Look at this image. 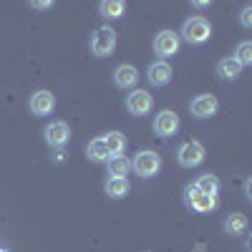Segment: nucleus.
I'll return each instance as SVG.
<instances>
[{"label": "nucleus", "instance_id": "nucleus-10", "mask_svg": "<svg viewBox=\"0 0 252 252\" xmlns=\"http://www.w3.org/2000/svg\"><path fill=\"white\" fill-rule=\"evenodd\" d=\"M43 134H46V141L51 146H58V149H61V146H66L68 139H71V129H68L66 121H51Z\"/></svg>", "mask_w": 252, "mask_h": 252}, {"label": "nucleus", "instance_id": "nucleus-11", "mask_svg": "<svg viewBox=\"0 0 252 252\" xmlns=\"http://www.w3.org/2000/svg\"><path fill=\"white\" fill-rule=\"evenodd\" d=\"M172 66L166 61H154L149 63V71H146V78H149L152 86H166L172 81Z\"/></svg>", "mask_w": 252, "mask_h": 252}, {"label": "nucleus", "instance_id": "nucleus-21", "mask_svg": "<svg viewBox=\"0 0 252 252\" xmlns=\"http://www.w3.org/2000/svg\"><path fill=\"white\" fill-rule=\"evenodd\" d=\"M98 10H101V15L103 18H121L124 15V10H126V3L124 0H103V3L98 5Z\"/></svg>", "mask_w": 252, "mask_h": 252}, {"label": "nucleus", "instance_id": "nucleus-20", "mask_svg": "<svg viewBox=\"0 0 252 252\" xmlns=\"http://www.w3.org/2000/svg\"><path fill=\"white\" fill-rule=\"evenodd\" d=\"M224 229H227L229 235H245V232H247V217L240 215V212L229 215V217L224 220Z\"/></svg>", "mask_w": 252, "mask_h": 252}, {"label": "nucleus", "instance_id": "nucleus-15", "mask_svg": "<svg viewBox=\"0 0 252 252\" xmlns=\"http://www.w3.org/2000/svg\"><path fill=\"white\" fill-rule=\"evenodd\" d=\"M86 154H89V159L96 161V164H106V161L111 159V154H109V149H106V141H103V136H101V139H94V141L89 144Z\"/></svg>", "mask_w": 252, "mask_h": 252}, {"label": "nucleus", "instance_id": "nucleus-18", "mask_svg": "<svg viewBox=\"0 0 252 252\" xmlns=\"http://www.w3.org/2000/svg\"><path fill=\"white\" fill-rule=\"evenodd\" d=\"M194 187L199 189L202 194H209V197H217V192H220V179L215 177V174H202L197 182H194Z\"/></svg>", "mask_w": 252, "mask_h": 252}, {"label": "nucleus", "instance_id": "nucleus-5", "mask_svg": "<svg viewBox=\"0 0 252 252\" xmlns=\"http://www.w3.org/2000/svg\"><path fill=\"white\" fill-rule=\"evenodd\" d=\"M116 48V33L111 28H98L94 35H91V53L98 56V58H106L111 56Z\"/></svg>", "mask_w": 252, "mask_h": 252}, {"label": "nucleus", "instance_id": "nucleus-23", "mask_svg": "<svg viewBox=\"0 0 252 252\" xmlns=\"http://www.w3.org/2000/svg\"><path fill=\"white\" fill-rule=\"evenodd\" d=\"M240 23L245 28H252V5H245L242 8V15H240Z\"/></svg>", "mask_w": 252, "mask_h": 252}, {"label": "nucleus", "instance_id": "nucleus-24", "mask_svg": "<svg viewBox=\"0 0 252 252\" xmlns=\"http://www.w3.org/2000/svg\"><path fill=\"white\" fill-rule=\"evenodd\" d=\"M0 252H8V250H3V247H0Z\"/></svg>", "mask_w": 252, "mask_h": 252}, {"label": "nucleus", "instance_id": "nucleus-3", "mask_svg": "<svg viewBox=\"0 0 252 252\" xmlns=\"http://www.w3.org/2000/svg\"><path fill=\"white\" fill-rule=\"evenodd\" d=\"M184 202H187L189 209H194V212H215L217 209V197L202 194L194 184L184 187Z\"/></svg>", "mask_w": 252, "mask_h": 252}, {"label": "nucleus", "instance_id": "nucleus-2", "mask_svg": "<svg viewBox=\"0 0 252 252\" xmlns=\"http://www.w3.org/2000/svg\"><path fill=\"white\" fill-rule=\"evenodd\" d=\"M131 169H134L139 177L149 179V177H154V174L161 169V157H159L157 152H152V149H144V152H139V154L134 157Z\"/></svg>", "mask_w": 252, "mask_h": 252}, {"label": "nucleus", "instance_id": "nucleus-8", "mask_svg": "<svg viewBox=\"0 0 252 252\" xmlns=\"http://www.w3.org/2000/svg\"><path fill=\"white\" fill-rule=\"evenodd\" d=\"M179 131V116L169 109H164L154 119V134L157 136H174Z\"/></svg>", "mask_w": 252, "mask_h": 252}, {"label": "nucleus", "instance_id": "nucleus-9", "mask_svg": "<svg viewBox=\"0 0 252 252\" xmlns=\"http://www.w3.org/2000/svg\"><path fill=\"white\" fill-rule=\"evenodd\" d=\"M152 106H154V98L141 89H136V91H131L129 96H126V109H129L134 116H146L152 111Z\"/></svg>", "mask_w": 252, "mask_h": 252}, {"label": "nucleus", "instance_id": "nucleus-14", "mask_svg": "<svg viewBox=\"0 0 252 252\" xmlns=\"http://www.w3.org/2000/svg\"><path fill=\"white\" fill-rule=\"evenodd\" d=\"M240 73H242V66L235 58H222L217 63V76L224 81H235V78H240Z\"/></svg>", "mask_w": 252, "mask_h": 252}, {"label": "nucleus", "instance_id": "nucleus-1", "mask_svg": "<svg viewBox=\"0 0 252 252\" xmlns=\"http://www.w3.org/2000/svg\"><path fill=\"white\" fill-rule=\"evenodd\" d=\"M209 35H212V26H209V20L202 18V15L189 18L182 26V33H179V38H184L187 43H192V46L204 43V40H209Z\"/></svg>", "mask_w": 252, "mask_h": 252}, {"label": "nucleus", "instance_id": "nucleus-19", "mask_svg": "<svg viewBox=\"0 0 252 252\" xmlns=\"http://www.w3.org/2000/svg\"><path fill=\"white\" fill-rule=\"evenodd\" d=\"M106 164H109V177H124L126 179V174L131 172V161L126 157H111Z\"/></svg>", "mask_w": 252, "mask_h": 252}, {"label": "nucleus", "instance_id": "nucleus-16", "mask_svg": "<svg viewBox=\"0 0 252 252\" xmlns=\"http://www.w3.org/2000/svg\"><path fill=\"white\" fill-rule=\"evenodd\" d=\"M103 189H106V194L111 199H121V197L129 194V179H124V177H109Z\"/></svg>", "mask_w": 252, "mask_h": 252}, {"label": "nucleus", "instance_id": "nucleus-12", "mask_svg": "<svg viewBox=\"0 0 252 252\" xmlns=\"http://www.w3.org/2000/svg\"><path fill=\"white\" fill-rule=\"evenodd\" d=\"M56 109V96L51 91H35L31 96V111L35 116H48Z\"/></svg>", "mask_w": 252, "mask_h": 252}, {"label": "nucleus", "instance_id": "nucleus-4", "mask_svg": "<svg viewBox=\"0 0 252 252\" xmlns=\"http://www.w3.org/2000/svg\"><path fill=\"white\" fill-rule=\"evenodd\" d=\"M179 46H182V38H179V33H174V31H159V33L154 35V53H157L161 61L169 58V56H177Z\"/></svg>", "mask_w": 252, "mask_h": 252}, {"label": "nucleus", "instance_id": "nucleus-22", "mask_svg": "<svg viewBox=\"0 0 252 252\" xmlns=\"http://www.w3.org/2000/svg\"><path fill=\"white\" fill-rule=\"evenodd\" d=\"M237 63H240V66L245 68V66H250V63H252V43H250V40H242V43L237 46V51H235V56H232Z\"/></svg>", "mask_w": 252, "mask_h": 252}, {"label": "nucleus", "instance_id": "nucleus-7", "mask_svg": "<svg viewBox=\"0 0 252 252\" xmlns=\"http://www.w3.org/2000/svg\"><path fill=\"white\" fill-rule=\"evenodd\" d=\"M217 109H220V101H217V96H212V94H199L192 103H189V111H192V116H197V119L215 116Z\"/></svg>", "mask_w": 252, "mask_h": 252}, {"label": "nucleus", "instance_id": "nucleus-13", "mask_svg": "<svg viewBox=\"0 0 252 252\" xmlns=\"http://www.w3.org/2000/svg\"><path fill=\"white\" fill-rule=\"evenodd\" d=\"M114 83L119 89H134L139 83V71L131 66V63H121V66L114 71Z\"/></svg>", "mask_w": 252, "mask_h": 252}, {"label": "nucleus", "instance_id": "nucleus-6", "mask_svg": "<svg viewBox=\"0 0 252 252\" xmlns=\"http://www.w3.org/2000/svg\"><path fill=\"white\" fill-rule=\"evenodd\" d=\"M177 159H179L182 166H187V169L199 166L204 161V146L199 141H184L179 146V152H177Z\"/></svg>", "mask_w": 252, "mask_h": 252}, {"label": "nucleus", "instance_id": "nucleus-17", "mask_svg": "<svg viewBox=\"0 0 252 252\" xmlns=\"http://www.w3.org/2000/svg\"><path fill=\"white\" fill-rule=\"evenodd\" d=\"M103 141H106V149H109L111 157H124V152H126V136L121 131L106 134V136H103Z\"/></svg>", "mask_w": 252, "mask_h": 252}]
</instances>
